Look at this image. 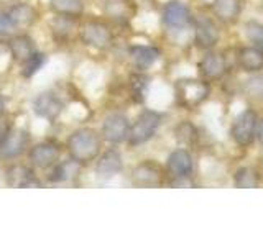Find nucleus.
<instances>
[{
	"label": "nucleus",
	"mask_w": 263,
	"mask_h": 246,
	"mask_svg": "<svg viewBox=\"0 0 263 246\" xmlns=\"http://www.w3.org/2000/svg\"><path fill=\"white\" fill-rule=\"evenodd\" d=\"M94 171L96 176L102 180H109L120 174L123 169V159L122 154L115 150V148H109V150L101 151V154L97 156L94 161Z\"/></svg>",
	"instance_id": "12"
},
{
	"label": "nucleus",
	"mask_w": 263,
	"mask_h": 246,
	"mask_svg": "<svg viewBox=\"0 0 263 246\" xmlns=\"http://www.w3.org/2000/svg\"><path fill=\"white\" fill-rule=\"evenodd\" d=\"M82 171V164L74 161L72 158L61 159L48 171L46 180L49 184H69L74 182Z\"/></svg>",
	"instance_id": "14"
},
{
	"label": "nucleus",
	"mask_w": 263,
	"mask_h": 246,
	"mask_svg": "<svg viewBox=\"0 0 263 246\" xmlns=\"http://www.w3.org/2000/svg\"><path fill=\"white\" fill-rule=\"evenodd\" d=\"M48 63V54L46 53H41L40 49L35 53V54H31L27 61H25L22 66H20V72H22V76L25 79H31L33 76H36V74L43 69V66Z\"/></svg>",
	"instance_id": "25"
},
{
	"label": "nucleus",
	"mask_w": 263,
	"mask_h": 246,
	"mask_svg": "<svg viewBox=\"0 0 263 246\" xmlns=\"http://www.w3.org/2000/svg\"><path fill=\"white\" fill-rule=\"evenodd\" d=\"M102 143L104 138L101 131L90 127H81L68 136L64 143V150L68 151L69 158L78 161L82 166H87L101 154Z\"/></svg>",
	"instance_id": "1"
},
{
	"label": "nucleus",
	"mask_w": 263,
	"mask_h": 246,
	"mask_svg": "<svg viewBox=\"0 0 263 246\" xmlns=\"http://www.w3.org/2000/svg\"><path fill=\"white\" fill-rule=\"evenodd\" d=\"M105 13L110 16V18H115V20H127L130 18V5L127 0H107L105 5Z\"/></svg>",
	"instance_id": "26"
},
{
	"label": "nucleus",
	"mask_w": 263,
	"mask_h": 246,
	"mask_svg": "<svg viewBox=\"0 0 263 246\" xmlns=\"http://www.w3.org/2000/svg\"><path fill=\"white\" fill-rule=\"evenodd\" d=\"M7 53L12 56V59L16 64H23L28 59L31 54H35L38 51L35 39H33L28 33H16V35L7 38Z\"/></svg>",
	"instance_id": "13"
},
{
	"label": "nucleus",
	"mask_w": 263,
	"mask_h": 246,
	"mask_svg": "<svg viewBox=\"0 0 263 246\" xmlns=\"http://www.w3.org/2000/svg\"><path fill=\"white\" fill-rule=\"evenodd\" d=\"M201 74L205 79H220L226 74V59L219 53H209L205 54L199 63Z\"/></svg>",
	"instance_id": "20"
},
{
	"label": "nucleus",
	"mask_w": 263,
	"mask_h": 246,
	"mask_svg": "<svg viewBox=\"0 0 263 246\" xmlns=\"http://www.w3.org/2000/svg\"><path fill=\"white\" fill-rule=\"evenodd\" d=\"M12 128H13V125H12L10 118H8L7 115H4V117L0 118V146L4 145V141L7 139V136H8V133H10Z\"/></svg>",
	"instance_id": "33"
},
{
	"label": "nucleus",
	"mask_w": 263,
	"mask_h": 246,
	"mask_svg": "<svg viewBox=\"0 0 263 246\" xmlns=\"http://www.w3.org/2000/svg\"><path fill=\"white\" fill-rule=\"evenodd\" d=\"M78 38L84 46L96 51H105L114 45L110 25L101 18H81L78 25Z\"/></svg>",
	"instance_id": "2"
},
{
	"label": "nucleus",
	"mask_w": 263,
	"mask_h": 246,
	"mask_svg": "<svg viewBox=\"0 0 263 246\" xmlns=\"http://www.w3.org/2000/svg\"><path fill=\"white\" fill-rule=\"evenodd\" d=\"M130 180L137 187H158L164 182V169L155 161H143L132 169Z\"/></svg>",
	"instance_id": "10"
},
{
	"label": "nucleus",
	"mask_w": 263,
	"mask_h": 246,
	"mask_svg": "<svg viewBox=\"0 0 263 246\" xmlns=\"http://www.w3.org/2000/svg\"><path fill=\"white\" fill-rule=\"evenodd\" d=\"M130 57L135 68L143 72L146 69H150L152 66L160 59V49H156L153 46H134L130 48Z\"/></svg>",
	"instance_id": "19"
},
{
	"label": "nucleus",
	"mask_w": 263,
	"mask_h": 246,
	"mask_svg": "<svg viewBox=\"0 0 263 246\" xmlns=\"http://www.w3.org/2000/svg\"><path fill=\"white\" fill-rule=\"evenodd\" d=\"M258 182H260L258 174L252 168H240L235 172L237 187H257Z\"/></svg>",
	"instance_id": "27"
},
{
	"label": "nucleus",
	"mask_w": 263,
	"mask_h": 246,
	"mask_svg": "<svg viewBox=\"0 0 263 246\" xmlns=\"http://www.w3.org/2000/svg\"><path fill=\"white\" fill-rule=\"evenodd\" d=\"M258 139H260V143L263 145V120L260 121V127H258Z\"/></svg>",
	"instance_id": "35"
},
{
	"label": "nucleus",
	"mask_w": 263,
	"mask_h": 246,
	"mask_svg": "<svg viewBox=\"0 0 263 246\" xmlns=\"http://www.w3.org/2000/svg\"><path fill=\"white\" fill-rule=\"evenodd\" d=\"M245 35L255 48L263 49V25L257 22H249L245 25Z\"/></svg>",
	"instance_id": "28"
},
{
	"label": "nucleus",
	"mask_w": 263,
	"mask_h": 246,
	"mask_svg": "<svg viewBox=\"0 0 263 246\" xmlns=\"http://www.w3.org/2000/svg\"><path fill=\"white\" fill-rule=\"evenodd\" d=\"M176 138L179 141H184V143H193V139L196 138V130L193 125L189 123H183L176 128Z\"/></svg>",
	"instance_id": "32"
},
{
	"label": "nucleus",
	"mask_w": 263,
	"mask_h": 246,
	"mask_svg": "<svg viewBox=\"0 0 263 246\" xmlns=\"http://www.w3.org/2000/svg\"><path fill=\"white\" fill-rule=\"evenodd\" d=\"M191 20L189 8L179 2V0H171L163 8V23L170 28H184Z\"/></svg>",
	"instance_id": "17"
},
{
	"label": "nucleus",
	"mask_w": 263,
	"mask_h": 246,
	"mask_svg": "<svg viewBox=\"0 0 263 246\" xmlns=\"http://www.w3.org/2000/svg\"><path fill=\"white\" fill-rule=\"evenodd\" d=\"M257 113L253 110H243L235 118L232 128H230V135H232L234 141L238 146H249L252 145L255 135H257Z\"/></svg>",
	"instance_id": "11"
},
{
	"label": "nucleus",
	"mask_w": 263,
	"mask_h": 246,
	"mask_svg": "<svg viewBox=\"0 0 263 246\" xmlns=\"http://www.w3.org/2000/svg\"><path fill=\"white\" fill-rule=\"evenodd\" d=\"M168 174L176 180H184L193 174V156L186 150H176L166 161Z\"/></svg>",
	"instance_id": "16"
},
{
	"label": "nucleus",
	"mask_w": 263,
	"mask_h": 246,
	"mask_svg": "<svg viewBox=\"0 0 263 246\" xmlns=\"http://www.w3.org/2000/svg\"><path fill=\"white\" fill-rule=\"evenodd\" d=\"M64 146L56 139H43V141L33 143L27 153L30 166L36 171H49L56 162L61 161Z\"/></svg>",
	"instance_id": "3"
},
{
	"label": "nucleus",
	"mask_w": 263,
	"mask_h": 246,
	"mask_svg": "<svg viewBox=\"0 0 263 246\" xmlns=\"http://www.w3.org/2000/svg\"><path fill=\"white\" fill-rule=\"evenodd\" d=\"M176 102L183 109L191 110L201 105L211 94V87L205 80L199 79H181L175 86Z\"/></svg>",
	"instance_id": "5"
},
{
	"label": "nucleus",
	"mask_w": 263,
	"mask_h": 246,
	"mask_svg": "<svg viewBox=\"0 0 263 246\" xmlns=\"http://www.w3.org/2000/svg\"><path fill=\"white\" fill-rule=\"evenodd\" d=\"M79 20L71 18V16L54 15L51 23H49V28H51V31H53L54 39H66V38H71L74 35V31L78 33Z\"/></svg>",
	"instance_id": "23"
},
{
	"label": "nucleus",
	"mask_w": 263,
	"mask_h": 246,
	"mask_svg": "<svg viewBox=\"0 0 263 246\" xmlns=\"http://www.w3.org/2000/svg\"><path fill=\"white\" fill-rule=\"evenodd\" d=\"M5 180L10 187H40L41 180L36 176V169L18 161H10L5 168Z\"/></svg>",
	"instance_id": "9"
},
{
	"label": "nucleus",
	"mask_w": 263,
	"mask_h": 246,
	"mask_svg": "<svg viewBox=\"0 0 263 246\" xmlns=\"http://www.w3.org/2000/svg\"><path fill=\"white\" fill-rule=\"evenodd\" d=\"M243 89L250 97H263V76L249 79L245 82Z\"/></svg>",
	"instance_id": "31"
},
{
	"label": "nucleus",
	"mask_w": 263,
	"mask_h": 246,
	"mask_svg": "<svg viewBox=\"0 0 263 246\" xmlns=\"http://www.w3.org/2000/svg\"><path fill=\"white\" fill-rule=\"evenodd\" d=\"M146 86H148V79L142 74H135L130 79V87H132V95H134L135 102H142L145 98L146 92Z\"/></svg>",
	"instance_id": "29"
},
{
	"label": "nucleus",
	"mask_w": 263,
	"mask_h": 246,
	"mask_svg": "<svg viewBox=\"0 0 263 246\" xmlns=\"http://www.w3.org/2000/svg\"><path fill=\"white\" fill-rule=\"evenodd\" d=\"M214 12H216V15L222 22L232 23L240 15V2L238 0H217Z\"/></svg>",
	"instance_id": "24"
},
{
	"label": "nucleus",
	"mask_w": 263,
	"mask_h": 246,
	"mask_svg": "<svg viewBox=\"0 0 263 246\" xmlns=\"http://www.w3.org/2000/svg\"><path fill=\"white\" fill-rule=\"evenodd\" d=\"M238 64L247 72H258L263 69V49L242 48L238 51Z\"/></svg>",
	"instance_id": "22"
},
{
	"label": "nucleus",
	"mask_w": 263,
	"mask_h": 246,
	"mask_svg": "<svg viewBox=\"0 0 263 246\" xmlns=\"http://www.w3.org/2000/svg\"><path fill=\"white\" fill-rule=\"evenodd\" d=\"M49 10L53 15L71 16V18H82L86 10L84 0H48Z\"/></svg>",
	"instance_id": "21"
},
{
	"label": "nucleus",
	"mask_w": 263,
	"mask_h": 246,
	"mask_svg": "<svg viewBox=\"0 0 263 246\" xmlns=\"http://www.w3.org/2000/svg\"><path fill=\"white\" fill-rule=\"evenodd\" d=\"M194 39L196 45L202 49H211L217 45L219 41V30L209 18H199L196 22L194 28Z\"/></svg>",
	"instance_id": "18"
},
{
	"label": "nucleus",
	"mask_w": 263,
	"mask_h": 246,
	"mask_svg": "<svg viewBox=\"0 0 263 246\" xmlns=\"http://www.w3.org/2000/svg\"><path fill=\"white\" fill-rule=\"evenodd\" d=\"M7 10L18 33L30 30L33 25L38 22V16H40L36 8L27 2H16L12 7H8Z\"/></svg>",
	"instance_id": "15"
},
{
	"label": "nucleus",
	"mask_w": 263,
	"mask_h": 246,
	"mask_svg": "<svg viewBox=\"0 0 263 246\" xmlns=\"http://www.w3.org/2000/svg\"><path fill=\"white\" fill-rule=\"evenodd\" d=\"M16 28L15 25L10 18V15H8V10L7 8H2L0 7V38H10L13 35H16Z\"/></svg>",
	"instance_id": "30"
},
{
	"label": "nucleus",
	"mask_w": 263,
	"mask_h": 246,
	"mask_svg": "<svg viewBox=\"0 0 263 246\" xmlns=\"http://www.w3.org/2000/svg\"><path fill=\"white\" fill-rule=\"evenodd\" d=\"M161 125V115L155 110H143L135 118L134 123H130V131L127 143L130 146H140L148 143L156 135Z\"/></svg>",
	"instance_id": "4"
},
{
	"label": "nucleus",
	"mask_w": 263,
	"mask_h": 246,
	"mask_svg": "<svg viewBox=\"0 0 263 246\" xmlns=\"http://www.w3.org/2000/svg\"><path fill=\"white\" fill-rule=\"evenodd\" d=\"M5 51H7V45H5V43H2V41H0V56H2Z\"/></svg>",
	"instance_id": "36"
},
{
	"label": "nucleus",
	"mask_w": 263,
	"mask_h": 246,
	"mask_svg": "<svg viewBox=\"0 0 263 246\" xmlns=\"http://www.w3.org/2000/svg\"><path fill=\"white\" fill-rule=\"evenodd\" d=\"M31 146V135L27 128L13 127L8 133L4 145L0 146V159L16 161L23 154H27Z\"/></svg>",
	"instance_id": "6"
},
{
	"label": "nucleus",
	"mask_w": 263,
	"mask_h": 246,
	"mask_svg": "<svg viewBox=\"0 0 263 246\" xmlns=\"http://www.w3.org/2000/svg\"><path fill=\"white\" fill-rule=\"evenodd\" d=\"M130 131V120L125 113L114 112L109 113L102 121L101 135L104 141L110 145H122L127 141Z\"/></svg>",
	"instance_id": "7"
},
{
	"label": "nucleus",
	"mask_w": 263,
	"mask_h": 246,
	"mask_svg": "<svg viewBox=\"0 0 263 246\" xmlns=\"http://www.w3.org/2000/svg\"><path fill=\"white\" fill-rule=\"evenodd\" d=\"M5 113H7V98L2 92H0V118H2Z\"/></svg>",
	"instance_id": "34"
},
{
	"label": "nucleus",
	"mask_w": 263,
	"mask_h": 246,
	"mask_svg": "<svg viewBox=\"0 0 263 246\" xmlns=\"http://www.w3.org/2000/svg\"><path fill=\"white\" fill-rule=\"evenodd\" d=\"M64 110L63 98L53 90H43L33 100V112L38 118H43L49 123H54L61 117Z\"/></svg>",
	"instance_id": "8"
}]
</instances>
